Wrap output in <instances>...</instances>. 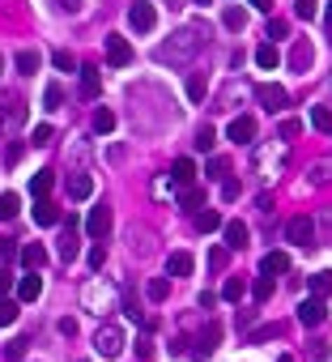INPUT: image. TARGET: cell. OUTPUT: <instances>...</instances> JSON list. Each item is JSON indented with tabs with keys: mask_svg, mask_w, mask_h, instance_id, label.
Segmentation results:
<instances>
[{
	"mask_svg": "<svg viewBox=\"0 0 332 362\" xmlns=\"http://www.w3.org/2000/svg\"><path fill=\"white\" fill-rule=\"evenodd\" d=\"M328 179H332V167H328V162H324V167H315V183H328Z\"/></svg>",
	"mask_w": 332,
	"mask_h": 362,
	"instance_id": "obj_51",
	"label": "cell"
},
{
	"mask_svg": "<svg viewBox=\"0 0 332 362\" xmlns=\"http://www.w3.org/2000/svg\"><path fill=\"white\" fill-rule=\"evenodd\" d=\"M311 294H315V298H328V294H332V273H328V269L311 277Z\"/></svg>",
	"mask_w": 332,
	"mask_h": 362,
	"instance_id": "obj_33",
	"label": "cell"
},
{
	"mask_svg": "<svg viewBox=\"0 0 332 362\" xmlns=\"http://www.w3.org/2000/svg\"><path fill=\"white\" fill-rule=\"evenodd\" d=\"M205 39H209L205 26H184L171 43H162V47H158V60H162V64H188L196 51L205 47Z\"/></svg>",
	"mask_w": 332,
	"mask_h": 362,
	"instance_id": "obj_1",
	"label": "cell"
},
{
	"mask_svg": "<svg viewBox=\"0 0 332 362\" xmlns=\"http://www.w3.org/2000/svg\"><path fill=\"white\" fill-rule=\"evenodd\" d=\"M205 90H209L205 73H192V77H188V98H192V102H200V98H205Z\"/></svg>",
	"mask_w": 332,
	"mask_h": 362,
	"instance_id": "obj_36",
	"label": "cell"
},
{
	"mask_svg": "<svg viewBox=\"0 0 332 362\" xmlns=\"http://www.w3.org/2000/svg\"><path fill=\"white\" fill-rule=\"evenodd\" d=\"M51 64L60 69V73H73V56H69V51H55V56H51Z\"/></svg>",
	"mask_w": 332,
	"mask_h": 362,
	"instance_id": "obj_45",
	"label": "cell"
},
{
	"mask_svg": "<svg viewBox=\"0 0 332 362\" xmlns=\"http://www.w3.org/2000/svg\"><path fill=\"white\" fill-rule=\"evenodd\" d=\"M22 214V200L13 196V192H5V196H0V218H5V222H13Z\"/></svg>",
	"mask_w": 332,
	"mask_h": 362,
	"instance_id": "obj_28",
	"label": "cell"
},
{
	"mask_svg": "<svg viewBox=\"0 0 332 362\" xmlns=\"http://www.w3.org/2000/svg\"><path fill=\"white\" fill-rule=\"evenodd\" d=\"M192 226L200 230V235H209V230H221L226 222H221V214H213V209H205V214H192Z\"/></svg>",
	"mask_w": 332,
	"mask_h": 362,
	"instance_id": "obj_22",
	"label": "cell"
},
{
	"mask_svg": "<svg viewBox=\"0 0 332 362\" xmlns=\"http://www.w3.org/2000/svg\"><path fill=\"white\" fill-rule=\"evenodd\" d=\"M311 60H315L311 43H294V51H290V69H294V73H307V69H311Z\"/></svg>",
	"mask_w": 332,
	"mask_h": 362,
	"instance_id": "obj_16",
	"label": "cell"
},
{
	"mask_svg": "<svg viewBox=\"0 0 332 362\" xmlns=\"http://www.w3.org/2000/svg\"><path fill=\"white\" fill-rule=\"evenodd\" d=\"M13 64H18L22 77H34V73H39V51H18V60H13Z\"/></svg>",
	"mask_w": 332,
	"mask_h": 362,
	"instance_id": "obj_24",
	"label": "cell"
},
{
	"mask_svg": "<svg viewBox=\"0 0 332 362\" xmlns=\"http://www.w3.org/2000/svg\"><path fill=\"white\" fill-rule=\"evenodd\" d=\"M106 64H111V69H128V64H132V43H128L124 34H111V39H106Z\"/></svg>",
	"mask_w": 332,
	"mask_h": 362,
	"instance_id": "obj_4",
	"label": "cell"
},
{
	"mask_svg": "<svg viewBox=\"0 0 332 362\" xmlns=\"http://www.w3.org/2000/svg\"><path fill=\"white\" fill-rule=\"evenodd\" d=\"M213 145H217V132H213V128H209V124H205V128H200V132H196V149H200V153H209V149H213Z\"/></svg>",
	"mask_w": 332,
	"mask_h": 362,
	"instance_id": "obj_39",
	"label": "cell"
},
{
	"mask_svg": "<svg viewBox=\"0 0 332 362\" xmlns=\"http://www.w3.org/2000/svg\"><path fill=\"white\" fill-rule=\"evenodd\" d=\"M277 333H282L277 324H264V328H256V333H251V345H260V341H272Z\"/></svg>",
	"mask_w": 332,
	"mask_h": 362,
	"instance_id": "obj_44",
	"label": "cell"
},
{
	"mask_svg": "<svg viewBox=\"0 0 332 362\" xmlns=\"http://www.w3.org/2000/svg\"><path fill=\"white\" fill-rule=\"evenodd\" d=\"M51 137H55L51 124H39V128H34V145H51Z\"/></svg>",
	"mask_w": 332,
	"mask_h": 362,
	"instance_id": "obj_47",
	"label": "cell"
},
{
	"mask_svg": "<svg viewBox=\"0 0 332 362\" xmlns=\"http://www.w3.org/2000/svg\"><path fill=\"white\" fill-rule=\"evenodd\" d=\"M311 128L315 132H332V111L328 107H311Z\"/></svg>",
	"mask_w": 332,
	"mask_h": 362,
	"instance_id": "obj_32",
	"label": "cell"
},
{
	"mask_svg": "<svg viewBox=\"0 0 332 362\" xmlns=\"http://www.w3.org/2000/svg\"><path fill=\"white\" fill-rule=\"evenodd\" d=\"M324 26L332 30V0H328V9H324Z\"/></svg>",
	"mask_w": 332,
	"mask_h": 362,
	"instance_id": "obj_56",
	"label": "cell"
},
{
	"mask_svg": "<svg viewBox=\"0 0 332 362\" xmlns=\"http://www.w3.org/2000/svg\"><path fill=\"white\" fill-rule=\"evenodd\" d=\"M124 328L120 324H98V333H94V354L98 358H120L124 354Z\"/></svg>",
	"mask_w": 332,
	"mask_h": 362,
	"instance_id": "obj_2",
	"label": "cell"
},
{
	"mask_svg": "<svg viewBox=\"0 0 332 362\" xmlns=\"http://www.w3.org/2000/svg\"><path fill=\"white\" fill-rule=\"evenodd\" d=\"M34 222H39V226H55V222H60V209H55V204L43 196V200H34Z\"/></svg>",
	"mask_w": 332,
	"mask_h": 362,
	"instance_id": "obj_20",
	"label": "cell"
},
{
	"mask_svg": "<svg viewBox=\"0 0 332 362\" xmlns=\"http://www.w3.org/2000/svg\"><path fill=\"white\" fill-rule=\"evenodd\" d=\"M277 362H294V358H290V354H282V358H277Z\"/></svg>",
	"mask_w": 332,
	"mask_h": 362,
	"instance_id": "obj_58",
	"label": "cell"
},
{
	"mask_svg": "<svg viewBox=\"0 0 332 362\" xmlns=\"http://www.w3.org/2000/svg\"><path fill=\"white\" fill-rule=\"evenodd\" d=\"M226 171H230L226 158H209V162H205V175H209V179H226Z\"/></svg>",
	"mask_w": 332,
	"mask_h": 362,
	"instance_id": "obj_37",
	"label": "cell"
},
{
	"mask_svg": "<svg viewBox=\"0 0 332 362\" xmlns=\"http://www.w3.org/2000/svg\"><path fill=\"white\" fill-rule=\"evenodd\" d=\"M221 22H226V30H247V13H243V9H235V5L221 9Z\"/></svg>",
	"mask_w": 332,
	"mask_h": 362,
	"instance_id": "obj_25",
	"label": "cell"
},
{
	"mask_svg": "<svg viewBox=\"0 0 332 362\" xmlns=\"http://www.w3.org/2000/svg\"><path fill=\"white\" fill-rule=\"evenodd\" d=\"M286 239H290L294 247H315V222H311V218H290Z\"/></svg>",
	"mask_w": 332,
	"mask_h": 362,
	"instance_id": "obj_6",
	"label": "cell"
},
{
	"mask_svg": "<svg viewBox=\"0 0 332 362\" xmlns=\"http://www.w3.org/2000/svg\"><path fill=\"white\" fill-rule=\"evenodd\" d=\"M226 137L239 141V145H251V137H256V120H251V116H235L230 128H226Z\"/></svg>",
	"mask_w": 332,
	"mask_h": 362,
	"instance_id": "obj_9",
	"label": "cell"
},
{
	"mask_svg": "<svg viewBox=\"0 0 332 362\" xmlns=\"http://www.w3.org/2000/svg\"><path fill=\"white\" fill-rule=\"evenodd\" d=\"M77 251H81V243H77V222L69 218V230H64V239H60V260L73 265V260H77Z\"/></svg>",
	"mask_w": 332,
	"mask_h": 362,
	"instance_id": "obj_12",
	"label": "cell"
},
{
	"mask_svg": "<svg viewBox=\"0 0 332 362\" xmlns=\"http://www.w3.org/2000/svg\"><path fill=\"white\" fill-rule=\"evenodd\" d=\"M60 5H64V9H81V0H60Z\"/></svg>",
	"mask_w": 332,
	"mask_h": 362,
	"instance_id": "obj_57",
	"label": "cell"
},
{
	"mask_svg": "<svg viewBox=\"0 0 332 362\" xmlns=\"http://www.w3.org/2000/svg\"><path fill=\"white\" fill-rule=\"evenodd\" d=\"M0 69H5V60H0Z\"/></svg>",
	"mask_w": 332,
	"mask_h": 362,
	"instance_id": "obj_59",
	"label": "cell"
},
{
	"mask_svg": "<svg viewBox=\"0 0 332 362\" xmlns=\"http://www.w3.org/2000/svg\"><path fill=\"white\" fill-rule=\"evenodd\" d=\"M98 94H102V77H98V69H94V64H85V69H81V98H90V102H94Z\"/></svg>",
	"mask_w": 332,
	"mask_h": 362,
	"instance_id": "obj_14",
	"label": "cell"
},
{
	"mask_svg": "<svg viewBox=\"0 0 332 362\" xmlns=\"http://www.w3.org/2000/svg\"><path fill=\"white\" fill-rule=\"evenodd\" d=\"M217 341H221V324H205V333H200V337H196V345H192V358H196V362L213 358Z\"/></svg>",
	"mask_w": 332,
	"mask_h": 362,
	"instance_id": "obj_7",
	"label": "cell"
},
{
	"mask_svg": "<svg viewBox=\"0 0 332 362\" xmlns=\"http://www.w3.org/2000/svg\"><path fill=\"white\" fill-rule=\"evenodd\" d=\"M18 320V302H9V298H0V328H9Z\"/></svg>",
	"mask_w": 332,
	"mask_h": 362,
	"instance_id": "obj_41",
	"label": "cell"
},
{
	"mask_svg": "<svg viewBox=\"0 0 332 362\" xmlns=\"http://www.w3.org/2000/svg\"><path fill=\"white\" fill-rule=\"evenodd\" d=\"M85 235H90V239H98V243L111 235V209H106V204L90 209V218H85Z\"/></svg>",
	"mask_w": 332,
	"mask_h": 362,
	"instance_id": "obj_8",
	"label": "cell"
},
{
	"mask_svg": "<svg viewBox=\"0 0 332 362\" xmlns=\"http://www.w3.org/2000/svg\"><path fill=\"white\" fill-rule=\"evenodd\" d=\"M256 64H260L264 73H272L277 64H282V51H277L272 43H260V47H256Z\"/></svg>",
	"mask_w": 332,
	"mask_h": 362,
	"instance_id": "obj_19",
	"label": "cell"
},
{
	"mask_svg": "<svg viewBox=\"0 0 332 362\" xmlns=\"http://www.w3.org/2000/svg\"><path fill=\"white\" fill-rule=\"evenodd\" d=\"M145 294H149V302H166V294H171V281H166V277H153V281L145 286Z\"/></svg>",
	"mask_w": 332,
	"mask_h": 362,
	"instance_id": "obj_29",
	"label": "cell"
},
{
	"mask_svg": "<svg viewBox=\"0 0 332 362\" xmlns=\"http://www.w3.org/2000/svg\"><path fill=\"white\" fill-rule=\"evenodd\" d=\"M166 273H171V277H188V273H192V256H188V251H171Z\"/></svg>",
	"mask_w": 332,
	"mask_h": 362,
	"instance_id": "obj_21",
	"label": "cell"
},
{
	"mask_svg": "<svg viewBox=\"0 0 332 362\" xmlns=\"http://www.w3.org/2000/svg\"><path fill=\"white\" fill-rule=\"evenodd\" d=\"M221 200H239V183L235 179H221Z\"/></svg>",
	"mask_w": 332,
	"mask_h": 362,
	"instance_id": "obj_49",
	"label": "cell"
},
{
	"mask_svg": "<svg viewBox=\"0 0 332 362\" xmlns=\"http://www.w3.org/2000/svg\"><path fill=\"white\" fill-rule=\"evenodd\" d=\"M51 179H55L51 171H34V179H30V192H34V200H43V196L51 192Z\"/></svg>",
	"mask_w": 332,
	"mask_h": 362,
	"instance_id": "obj_26",
	"label": "cell"
},
{
	"mask_svg": "<svg viewBox=\"0 0 332 362\" xmlns=\"http://www.w3.org/2000/svg\"><path fill=\"white\" fill-rule=\"evenodd\" d=\"M226 260H230V247H213V251H209V269H213V273L226 269Z\"/></svg>",
	"mask_w": 332,
	"mask_h": 362,
	"instance_id": "obj_38",
	"label": "cell"
},
{
	"mask_svg": "<svg viewBox=\"0 0 332 362\" xmlns=\"http://www.w3.org/2000/svg\"><path fill=\"white\" fill-rule=\"evenodd\" d=\"M9 286H13V277H9V273H5V269H0V294H5V290H9Z\"/></svg>",
	"mask_w": 332,
	"mask_h": 362,
	"instance_id": "obj_55",
	"label": "cell"
},
{
	"mask_svg": "<svg viewBox=\"0 0 332 362\" xmlns=\"http://www.w3.org/2000/svg\"><path fill=\"white\" fill-rule=\"evenodd\" d=\"M39 294H43V277H39V273H26V277L18 281V298H22V302H34Z\"/></svg>",
	"mask_w": 332,
	"mask_h": 362,
	"instance_id": "obj_18",
	"label": "cell"
},
{
	"mask_svg": "<svg viewBox=\"0 0 332 362\" xmlns=\"http://www.w3.org/2000/svg\"><path fill=\"white\" fill-rule=\"evenodd\" d=\"M60 102H64V90H60V81H51V85L43 90V107H47V111H60Z\"/></svg>",
	"mask_w": 332,
	"mask_h": 362,
	"instance_id": "obj_27",
	"label": "cell"
},
{
	"mask_svg": "<svg viewBox=\"0 0 332 362\" xmlns=\"http://www.w3.org/2000/svg\"><path fill=\"white\" fill-rule=\"evenodd\" d=\"M179 204H184V209H192V214H196L200 204H205V192H200V188H184V192H179Z\"/></svg>",
	"mask_w": 332,
	"mask_h": 362,
	"instance_id": "obj_34",
	"label": "cell"
},
{
	"mask_svg": "<svg viewBox=\"0 0 332 362\" xmlns=\"http://www.w3.org/2000/svg\"><path fill=\"white\" fill-rule=\"evenodd\" d=\"M286 269H290V256L286 251H268L264 260H260V273L264 277H277V273H286Z\"/></svg>",
	"mask_w": 332,
	"mask_h": 362,
	"instance_id": "obj_15",
	"label": "cell"
},
{
	"mask_svg": "<svg viewBox=\"0 0 332 362\" xmlns=\"http://www.w3.org/2000/svg\"><path fill=\"white\" fill-rule=\"evenodd\" d=\"M286 30H290V26H286L282 18H272V22H268V39H286Z\"/></svg>",
	"mask_w": 332,
	"mask_h": 362,
	"instance_id": "obj_48",
	"label": "cell"
},
{
	"mask_svg": "<svg viewBox=\"0 0 332 362\" xmlns=\"http://www.w3.org/2000/svg\"><path fill=\"white\" fill-rule=\"evenodd\" d=\"M13 251H18L13 243H5V239H0V265H5V260H13Z\"/></svg>",
	"mask_w": 332,
	"mask_h": 362,
	"instance_id": "obj_50",
	"label": "cell"
},
{
	"mask_svg": "<svg viewBox=\"0 0 332 362\" xmlns=\"http://www.w3.org/2000/svg\"><path fill=\"white\" fill-rule=\"evenodd\" d=\"M69 196H73V200H90V196H94V179H90V175H73V179H69Z\"/></svg>",
	"mask_w": 332,
	"mask_h": 362,
	"instance_id": "obj_23",
	"label": "cell"
},
{
	"mask_svg": "<svg viewBox=\"0 0 332 362\" xmlns=\"http://www.w3.org/2000/svg\"><path fill=\"white\" fill-rule=\"evenodd\" d=\"M111 128H116V116H111L106 107H98V111H94V132H98V137H106Z\"/></svg>",
	"mask_w": 332,
	"mask_h": 362,
	"instance_id": "obj_35",
	"label": "cell"
},
{
	"mask_svg": "<svg viewBox=\"0 0 332 362\" xmlns=\"http://www.w3.org/2000/svg\"><path fill=\"white\" fill-rule=\"evenodd\" d=\"M18 256H22V265H26V273H39V269L47 265V247H43V243H26V247H22Z\"/></svg>",
	"mask_w": 332,
	"mask_h": 362,
	"instance_id": "obj_11",
	"label": "cell"
},
{
	"mask_svg": "<svg viewBox=\"0 0 332 362\" xmlns=\"http://www.w3.org/2000/svg\"><path fill=\"white\" fill-rule=\"evenodd\" d=\"M128 26H132L137 34H149V30L158 26V9L149 5V0H137V5L128 9Z\"/></svg>",
	"mask_w": 332,
	"mask_h": 362,
	"instance_id": "obj_3",
	"label": "cell"
},
{
	"mask_svg": "<svg viewBox=\"0 0 332 362\" xmlns=\"http://www.w3.org/2000/svg\"><path fill=\"white\" fill-rule=\"evenodd\" d=\"M251 9H260V13H272V0H247Z\"/></svg>",
	"mask_w": 332,
	"mask_h": 362,
	"instance_id": "obj_54",
	"label": "cell"
},
{
	"mask_svg": "<svg viewBox=\"0 0 332 362\" xmlns=\"http://www.w3.org/2000/svg\"><path fill=\"white\" fill-rule=\"evenodd\" d=\"M256 98H260V107H268V111L286 107V90L282 85H256Z\"/></svg>",
	"mask_w": 332,
	"mask_h": 362,
	"instance_id": "obj_10",
	"label": "cell"
},
{
	"mask_svg": "<svg viewBox=\"0 0 332 362\" xmlns=\"http://www.w3.org/2000/svg\"><path fill=\"white\" fill-rule=\"evenodd\" d=\"M171 179H175V188H192V179H196V162H192V158H179V162L171 167Z\"/></svg>",
	"mask_w": 332,
	"mask_h": 362,
	"instance_id": "obj_17",
	"label": "cell"
},
{
	"mask_svg": "<svg viewBox=\"0 0 332 362\" xmlns=\"http://www.w3.org/2000/svg\"><path fill=\"white\" fill-rule=\"evenodd\" d=\"M251 298H256V302H268V298H272V277L260 273V277L251 281Z\"/></svg>",
	"mask_w": 332,
	"mask_h": 362,
	"instance_id": "obj_31",
	"label": "cell"
},
{
	"mask_svg": "<svg viewBox=\"0 0 332 362\" xmlns=\"http://www.w3.org/2000/svg\"><path fill=\"white\" fill-rule=\"evenodd\" d=\"M294 13H298L303 22H311V18L319 13V5H315V0H294Z\"/></svg>",
	"mask_w": 332,
	"mask_h": 362,
	"instance_id": "obj_43",
	"label": "cell"
},
{
	"mask_svg": "<svg viewBox=\"0 0 332 362\" xmlns=\"http://www.w3.org/2000/svg\"><path fill=\"white\" fill-rule=\"evenodd\" d=\"M85 260H90V269L98 273V269L106 265V247H102V243H94V247H90V256H85Z\"/></svg>",
	"mask_w": 332,
	"mask_h": 362,
	"instance_id": "obj_42",
	"label": "cell"
},
{
	"mask_svg": "<svg viewBox=\"0 0 332 362\" xmlns=\"http://www.w3.org/2000/svg\"><path fill=\"white\" fill-rule=\"evenodd\" d=\"M26 345H30L26 337H18V341H9V345H5V358H9V362H22V358H26Z\"/></svg>",
	"mask_w": 332,
	"mask_h": 362,
	"instance_id": "obj_40",
	"label": "cell"
},
{
	"mask_svg": "<svg viewBox=\"0 0 332 362\" xmlns=\"http://www.w3.org/2000/svg\"><path fill=\"white\" fill-rule=\"evenodd\" d=\"M311 358H315V362H324V358H328V345H324V341H315V345H311Z\"/></svg>",
	"mask_w": 332,
	"mask_h": 362,
	"instance_id": "obj_52",
	"label": "cell"
},
{
	"mask_svg": "<svg viewBox=\"0 0 332 362\" xmlns=\"http://www.w3.org/2000/svg\"><path fill=\"white\" fill-rule=\"evenodd\" d=\"M60 333L64 337H77V320H60Z\"/></svg>",
	"mask_w": 332,
	"mask_h": 362,
	"instance_id": "obj_53",
	"label": "cell"
},
{
	"mask_svg": "<svg viewBox=\"0 0 332 362\" xmlns=\"http://www.w3.org/2000/svg\"><path fill=\"white\" fill-rule=\"evenodd\" d=\"M243 294H247V281L243 277H230L226 286H221V298H226V302H239Z\"/></svg>",
	"mask_w": 332,
	"mask_h": 362,
	"instance_id": "obj_30",
	"label": "cell"
},
{
	"mask_svg": "<svg viewBox=\"0 0 332 362\" xmlns=\"http://www.w3.org/2000/svg\"><path fill=\"white\" fill-rule=\"evenodd\" d=\"M221 235H226V247H230V251H243L251 230H247L243 222H226V226H221Z\"/></svg>",
	"mask_w": 332,
	"mask_h": 362,
	"instance_id": "obj_13",
	"label": "cell"
},
{
	"mask_svg": "<svg viewBox=\"0 0 332 362\" xmlns=\"http://www.w3.org/2000/svg\"><path fill=\"white\" fill-rule=\"evenodd\" d=\"M298 132H303V124H298V120H282V137H286V141H294Z\"/></svg>",
	"mask_w": 332,
	"mask_h": 362,
	"instance_id": "obj_46",
	"label": "cell"
},
{
	"mask_svg": "<svg viewBox=\"0 0 332 362\" xmlns=\"http://www.w3.org/2000/svg\"><path fill=\"white\" fill-rule=\"evenodd\" d=\"M324 316H328L324 298H315V294H311V298H303V302H298V324H303V328H319V324H324Z\"/></svg>",
	"mask_w": 332,
	"mask_h": 362,
	"instance_id": "obj_5",
	"label": "cell"
}]
</instances>
